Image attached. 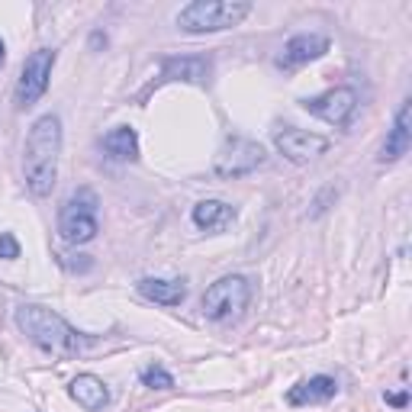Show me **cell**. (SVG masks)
Returning <instances> with one entry per match:
<instances>
[{
	"label": "cell",
	"instance_id": "6da1fadb",
	"mask_svg": "<svg viewBox=\"0 0 412 412\" xmlns=\"http://www.w3.org/2000/svg\"><path fill=\"white\" fill-rule=\"evenodd\" d=\"M58 155H62V120L55 113H45L33 123L23 149V174L35 197L52 193L58 177Z\"/></svg>",
	"mask_w": 412,
	"mask_h": 412
},
{
	"label": "cell",
	"instance_id": "7a4b0ae2",
	"mask_svg": "<svg viewBox=\"0 0 412 412\" xmlns=\"http://www.w3.org/2000/svg\"><path fill=\"white\" fill-rule=\"evenodd\" d=\"M19 332L26 335L33 345H39L42 351H52V354H78L84 348V338L81 332H74L68 322H65L58 313L45 306H35V303H23L13 313Z\"/></svg>",
	"mask_w": 412,
	"mask_h": 412
},
{
	"label": "cell",
	"instance_id": "3957f363",
	"mask_svg": "<svg viewBox=\"0 0 412 412\" xmlns=\"http://www.w3.org/2000/svg\"><path fill=\"white\" fill-rule=\"evenodd\" d=\"M252 13L248 0H193L177 13V26L190 35L232 29Z\"/></svg>",
	"mask_w": 412,
	"mask_h": 412
},
{
	"label": "cell",
	"instance_id": "277c9868",
	"mask_svg": "<svg viewBox=\"0 0 412 412\" xmlns=\"http://www.w3.org/2000/svg\"><path fill=\"white\" fill-rule=\"evenodd\" d=\"M248 303H252V281L242 277V274L220 277V281L210 283L206 293H203V313H206L213 322H229V319L242 316Z\"/></svg>",
	"mask_w": 412,
	"mask_h": 412
},
{
	"label": "cell",
	"instance_id": "5b68a950",
	"mask_svg": "<svg viewBox=\"0 0 412 412\" xmlns=\"http://www.w3.org/2000/svg\"><path fill=\"white\" fill-rule=\"evenodd\" d=\"M97 197L94 190H78L58 213V232L68 245H84L97 236Z\"/></svg>",
	"mask_w": 412,
	"mask_h": 412
},
{
	"label": "cell",
	"instance_id": "8992f818",
	"mask_svg": "<svg viewBox=\"0 0 412 412\" xmlns=\"http://www.w3.org/2000/svg\"><path fill=\"white\" fill-rule=\"evenodd\" d=\"M267 161V155H264L261 142L254 139H245V135H232V139L222 145V151L216 155V174L226 177V181H232V177H245L252 174V171H258V167Z\"/></svg>",
	"mask_w": 412,
	"mask_h": 412
},
{
	"label": "cell",
	"instance_id": "52a82bcc",
	"mask_svg": "<svg viewBox=\"0 0 412 412\" xmlns=\"http://www.w3.org/2000/svg\"><path fill=\"white\" fill-rule=\"evenodd\" d=\"M52 68H55L52 49H35L23 62V71H19V81H17V110H29L33 104H39V97L49 88Z\"/></svg>",
	"mask_w": 412,
	"mask_h": 412
},
{
	"label": "cell",
	"instance_id": "ba28073f",
	"mask_svg": "<svg viewBox=\"0 0 412 412\" xmlns=\"http://www.w3.org/2000/svg\"><path fill=\"white\" fill-rule=\"evenodd\" d=\"M303 110L332 126H348L354 110H358V94L351 88H332L325 94L313 97V100H303Z\"/></svg>",
	"mask_w": 412,
	"mask_h": 412
},
{
	"label": "cell",
	"instance_id": "9c48e42d",
	"mask_svg": "<svg viewBox=\"0 0 412 412\" xmlns=\"http://www.w3.org/2000/svg\"><path fill=\"white\" fill-rule=\"evenodd\" d=\"M274 145H277L283 158H290L293 165H306V161L325 155L329 139H325V135H316V132L297 129V126H283V129L274 135Z\"/></svg>",
	"mask_w": 412,
	"mask_h": 412
},
{
	"label": "cell",
	"instance_id": "30bf717a",
	"mask_svg": "<svg viewBox=\"0 0 412 412\" xmlns=\"http://www.w3.org/2000/svg\"><path fill=\"white\" fill-rule=\"evenodd\" d=\"M210 74H213L210 55H167V58H161L158 84H167V81H187V84L206 88V84H210Z\"/></svg>",
	"mask_w": 412,
	"mask_h": 412
},
{
	"label": "cell",
	"instance_id": "8fae6325",
	"mask_svg": "<svg viewBox=\"0 0 412 412\" xmlns=\"http://www.w3.org/2000/svg\"><path fill=\"white\" fill-rule=\"evenodd\" d=\"M412 145V104L409 100H403V106L396 110V120L393 126H390V132H386L384 145H380V165H393V161H399L409 151Z\"/></svg>",
	"mask_w": 412,
	"mask_h": 412
},
{
	"label": "cell",
	"instance_id": "7c38bea8",
	"mask_svg": "<svg viewBox=\"0 0 412 412\" xmlns=\"http://www.w3.org/2000/svg\"><path fill=\"white\" fill-rule=\"evenodd\" d=\"M325 52H329V39L322 33H299L283 45L277 65L281 68H297V65H309V62H316V58H322Z\"/></svg>",
	"mask_w": 412,
	"mask_h": 412
},
{
	"label": "cell",
	"instance_id": "4fadbf2b",
	"mask_svg": "<svg viewBox=\"0 0 412 412\" xmlns=\"http://www.w3.org/2000/svg\"><path fill=\"white\" fill-rule=\"evenodd\" d=\"M335 393H338V380L316 374V377L299 380L297 386H290L287 403L290 406H319V403H329Z\"/></svg>",
	"mask_w": 412,
	"mask_h": 412
},
{
	"label": "cell",
	"instance_id": "5bb4252c",
	"mask_svg": "<svg viewBox=\"0 0 412 412\" xmlns=\"http://www.w3.org/2000/svg\"><path fill=\"white\" fill-rule=\"evenodd\" d=\"M190 220L203 232H222V229H229L236 222V206H229L222 200H200L193 206Z\"/></svg>",
	"mask_w": 412,
	"mask_h": 412
},
{
	"label": "cell",
	"instance_id": "9a60e30c",
	"mask_svg": "<svg viewBox=\"0 0 412 412\" xmlns=\"http://www.w3.org/2000/svg\"><path fill=\"white\" fill-rule=\"evenodd\" d=\"M68 393H71L74 403L90 409V412L104 409V406L110 403V390H106V384L100 377H94V374H81V377H74L68 386Z\"/></svg>",
	"mask_w": 412,
	"mask_h": 412
},
{
	"label": "cell",
	"instance_id": "2e32d148",
	"mask_svg": "<svg viewBox=\"0 0 412 412\" xmlns=\"http://www.w3.org/2000/svg\"><path fill=\"white\" fill-rule=\"evenodd\" d=\"M139 293L151 303H161V306H181L187 297V287L184 281H158V277H142L139 283Z\"/></svg>",
	"mask_w": 412,
	"mask_h": 412
},
{
	"label": "cell",
	"instance_id": "e0dca14e",
	"mask_svg": "<svg viewBox=\"0 0 412 412\" xmlns=\"http://www.w3.org/2000/svg\"><path fill=\"white\" fill-rule=\"evenodd\" d=\"M104 151L110 161H135L139 158V135L132 126H116L104 135Z\"/></svg>",
	"mask_w": 412,
	"mask_h": 412
},
{
	"label": "cell",
	"instance_id": "ac0fdd59",
	"mask_svg": "<svg viewBox=\"0 0 412 412\" xmlns=\"http://www.w3.org/2000/svg\"><path fill=\"white\" fill-rule=\"evenodd\" d=\"M142 384L151 386V390H174V377L161 364H151V368L142 370Z\"/></svg>",
	"mask_w": 412,
	"mask_h": 412
},
{
	"label": "cell",
	"instance_id": "d6986e66",
	"mask_svg": "<svg viewBox=\"0 0 412 412\" xmlns=\"http://www.w3.org/2000/svg\"><path fill=\"white\" fill-rule=\"evenodd\" d=\"M0 258H7V261H17L19 258V242L10 232H0Z\"/></svg>",
	"mask_w": 412,
	"mask_h": 412
},
{
	"label": "cell",
	"instance_id": "ffe728a7",
	"mask_svg": "<svg viewBox=\"0 0 412 412\" xmlns=\"http://www.w3.org/2000/svg\"><path fill=\"white\" fill-rule=\"evenodd\" d=\"M384 399L390 406H396V409H406V406H409V393H406V390L403 393H384Z\"/></svg>",
	"mask_w": 412,
	"mask_h": 412
},
{
	"label": "cell",
	"instance_id": "44dd1931",
	"mask_svg": "<svg viewBox=\"0 0 412 412\" xmlns=\"http://www.w3.org/2000/svg\"><path fill=\"white\" fill-rule=\"evenodd\" d=\"M3 62H7V45H3V39H0V68H3Z\"/></svg>",
	"mask_w": 412,
	"mask_h": 412
}]
</instances>
